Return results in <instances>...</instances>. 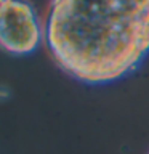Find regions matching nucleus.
Returning a JSON list of instances; mask_svg holds the SVG:
<instances>
[{
  "label": "nucleus",
  "mask_w": 149,
  "mask_h": 154,
  "mask_svg": "<svg viewBox=\"0 0 149 154\" xmlns=\"http://www.w3.org/2000/svg\"><path fill=\"white\" fill-rule=\"evenodd\" d=\"M43 37L71 77L90 85L119 80L149 55V0H56Z\"/></svg>",
  "instance_id": "f257e3e1"
},
{
  "label": "nucleus",
  "mask_w": 149,
  "mask_h": 154,
  "mask_svg": "<svg viewBox=\"0 0 149 154\" xmlns=\"http://www.w3.org/2000/svg\"><path fill=\"white\" fill-rule=\"evenodd\" d=\"M2 47L11 55H29L42 42V27L29 3L3 0L0 5Z\"/></svg>",
  "instance_id": "f03ea898"
}]
</instances>
